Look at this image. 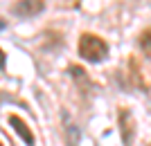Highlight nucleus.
Masks as SVG:
<instances>
[{
    "mask_svg": "<svg viewBox=\"0 0 151 146\" xmlns=\"http://www.w3.org/2000/svg\"><path fill=\"white\" fill-rule=\"evenodd\" d=\"M77 50H79V56L86 58L88 63H99L104 61L108 54V45L104 38L95 36V34L86 32L79 36V45H77Z\"/></svg>",
    "mask_w": 151,
    "mask_h": 146,
    "instance_id": "nucleus-1",
    "label": "nucleus"
},
{
    "mask_svg": "<svg viewBox=\"0 0 151 146\" xmlns=\"http://www.w3.org/2000/svg\"><path fill=\"white\" fill-rule=\"evenodd\" d=\"M117 128H120L124 146H131L133 135H135V119H133V115L129 113V108H120V113H117Z\"/></svg>",
    "mask_w": 151,
    "mask_h": 146,
    "instance_id": "nucleus-2",
    "label": "nucleus"
},
{
    "mask_svg": "<svg viewBox=\"0 0 151 146\" xmlns=\"http://www.w3.org/2000/svg\"><path fill=\"white\" fill-rule=\"evenodd\" d=\"M45 2L43 0H18L14 5V14L16 16H36L43 11Z\"/></svg>",
    "mask_w": 151,
    "mask_h": 146,
    "instance_id": "nucleus-3",
    "label": "nucleus"
},
{
    "mask_svg": "<svg viewBox=\"0 0 151 146\" xmlns=\"http://www.w3.org/2000/svg\"><path fill=\"white\" fill-rule=\"evenodd\" d=\"M9 124H12L14 128H16V133L23 137V142H27V144H34V135H32V130H29V126H27L25 121L20 119L18 115H9Z\"/></svg>",
    "mask_w": 151,
    "mask_h": 146,
    "instance_id": "nucleus-4",
    "label": "nucleus"
},
{
    "mask_svg": "<svg viewBox=\"0 0 151 146\" xmlns=\"http://www.w3.org/2000/svg\"><path fill=\"white\" fill-rule=\"evenodd\" d=\"M138 45H140V50H142V54L151 58V27H147V29H142V32H140Z\"/></svg>",
    "mask_w": 151,
    "mask_h": 146,
    "instance_id": "nucleus-5",
    "label": "nucleus"
},
{
    "mask_svg": "<svg viewBox=\"0 0 151 146\" xmlns=\"http://www.w3.org/2000/svg\"><path fill=\"white\" fill-rule=\"evenodd\" d=\"M129 70H131V81H133V85H135V88H142V90H147V83L142 81V76H140V65L135 63V58H131V61H129Z\"/></svg>",
    "mask_w": 151,
    "mask_h": 146,
    "instance_id": "nucleus-6",
    "label": "nucleus"
},
{
    "mask_svg": "<svg viewBox=\"0 0 151 146\" xmlns=\"http://www.w3.org/2000/svg\"><path fill=\"white\" fill-rule=\"evenodd\" d=\"M63 121H65V130H68V135H70V146H77V126L70 121V117L68 115H63Z\"/></svg>",
    "mask_w": 151,
    "mask_h": 146,
    "instance_id": "nucleus-7",
    "label": "nucleus"
},
{
    "mask_svg": "<svg viewBox=\"0 0 151 146\" xmlns=\"http://www.w3.org/2000/svg\"><path fill=\"white\" fill-rule=\"evenodd\" d=\"M149 146H151V144H149Z\"/></svg>",
    "mask_w": 151,
    "mask_h": 146,
    "instance_id": "nucleus-8",
    "label": "nucleus"
}]
</instances>
